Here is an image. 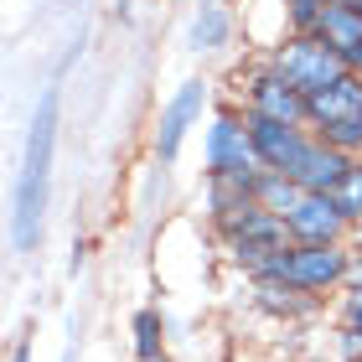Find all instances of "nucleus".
<instances>
[{
  "instance_id": "nucleus-9",
  "label": "nucleus",
  "mask_w": 362,
  "mask_h": 362,
  "mask_svg": "<svg viewBox=\"0 0 362 362\" xmlns=\"http://www.w3.org/2000/svg\"><path fill=\"white\" fill-rule=\"evenodd\" d=\"M243 124H249L254 156H259V166H264V171L290 176L295 166H300V156L310 145V129L285 124V119H269V114H249V109H243Z\"/></svg>"
},
{
  "instance_id": "nucleus-1",
  "label": "nucleus",
  "mask_w": 362,
  "mask_h": 362,
  "mask_svg": "<svg viewBox=\"0 0 362 362\" xmlns=\"http://www.w3.org/2000/svg\"><path fill=\"white\" fill-rule=\"evenodd\" d=\"M52 160H57V88H42L26 124V151L11 192V243L16 254H31L42 243L47 202H52Z\"/></svg>"
},
{
  "instance_id": "nucleus-21",
  "label": "nucleus",
  "mask_w": 362,
  "mask_h": 362,
  "mask_svg": "<svg viewBox=\"0 0 362 362\" xmlns=\"http://www.w3.org/2000/svg\"><path fill=\"white\" fill-rule=\"evenodd\" d=\"M6 362H31V337H16V347H11Z\"/></svg>"
},
{
  "instance_id": "nucleus-10",
  "label": "nucleus",
  "mask_w": 362,
  "mask_h": 362,
  "mask_svg": "<svg viewBox=\"0 0 362 362\" xmlns=\"http://www.w3.org/2000/svg\"><path fill=\"white\" fill-rule=\"evenodd\" d=\"M238 37H243V26H238V11L228 6V0H197V11H192V21H187V47H192V52L218 57Z\"/></svg>"
},
{
  "instance_id": "nucleus-20",
  "label": "nucleus",
  "mask_w": 362,
  "mask_h": 362,
  "mask_svg": "<svg viewBox=\"0 0 362 362\" xmlns=\"http://www.w3.org/2000/svg\"><path fill=\"white\" fill-rule=\"evenodd\" d=\"M332 352H337L341 362H362V326H337Z\"/></svg>"
},
{
  "instance_id": "nucleus-18",
  "label": "nucleus",
  "mask_w": 362,
  "mask_h": 362,
  "mask_svg": "<svg viewBox=\"0 0 362 362\" xmlns=\"http://www.w3.org/2000/svg\"><path fill=\"white\" fill-rule=\"evenodd\" d=\"M326 11H332V0H285V16H290V31L295 37H316Z\"/></svg>"
},
{
  "instance_id": "nucleus-2",
  "label": "nucleus",
  "mask_w": 362,
  "mask_h": 362,
  "mask_svg": "<svg viewBox=\"0 0 362 362\" xmlns=\"http://www.w3.org/2000/svg\"><path fill=\"white\" fill-rule=\"evenodd\" d=\"M218 243H223L228 264H238L249 279H259L279 254H290V249H295L290 223L279 218V212H264L259 202H254V207H243L238 218L218 223Z\"/></svg>"
},
{
  "instance_id": "nucleus-8",
  "label": "nucleus",
  "mask_w": 362,
  "mask_h": 362,
  "mask_svg": "<svg viewBox=\"0 0 362 362\" xmlns=\"http://www.w3.org/2000/svg\"><path fill=\"white\" fill-rule=\"evenodd\" d=\"M233 104L249 109V114H269V119H285V124H300L305 129V93L290 88L285 78H279L264 57H254L249 68L233 78Z\"/></svg>"
},
{
  "instance_id": "nucleus-24",
  "label": "nucleus",
  "mask_w": 362,
  "mask_h": 362,
  "mask_svg": "<svg viewBox=\"0 0 362 362\" xmlns=\"http://www.w3.org/2000/svg\"><path fill=\"white\" fill-rule=\"evenodd\" d=\"M62 362H78V332H73V341H68V352H62Z\"/></svg>"
},
{
  "instance_id": "nucleus-13",
  "label": "nucleus",
  "mask_w": 362,
  "mask_h": 362,
  "mask_svg": "<svg viewBox=\"0 0 362 362\" xmlns=\"http://www.w3.org/2000/svg\"><path fill=\"white\" fill-rule=\"evenodd\" d=\"M249 290H254V305L274 321H305L321 310V295H305L295 285H279V279H249Z\"/></svg>"
},
{
  "instance_id": "nucleus-7",
  "label": "nucleus",
  "mask_w": 362,
  "mask_h": 362,
  "mask_svg": "<svg viewBox=\"0 0 362 362\" xmlns=\"http://www.w3.org/2000/svg\"><path fill=\"white\" fill-rule=\"evenodd\" d=\"M212 104V83L202 73H192L187 83H181L166 104H160L156 114V135H151V156L160 160V166H176V156H181V145H187V135L197 124H202V114Z\"/></svg>"
},
{
  "instance_id": "nucleus-17",
  "label": "nucleus",
  "mask_w": 362,
  "mask_h": 362,
  "mask_svg": "<svg viewBox=\"0 0 362 362\" xmlns=\"http://www.w3.org/2000/svg\"><path fill=\"white\" fill-rule=\"evenodd\" d=\"M316 37H321V42H332L337 52H347V47H357V42H362V21H357L352 11L332 6V11H326V21H321V31H316Z\"/></svg>"
},
{
  "instance_id": "nucleus-15",
  "label": "nucleus",
  "mask_w": 362,
  "mask_h": 362,
  "mask_svg": "<svg viewBox=\"0 0 362 362\" xmlns=\"http://www.w3.org/2000/svg\"><path fill=\"white\" fill-rule=\"evenodd\" d=\"M300 197H305V192L295 187L290 176H279V171H264V176H259V207H264V212H279V218H290Z\"/></svg>"
},
{
  "instance_id": "nucleus-22",
  "label": "nucleus",
  "mask_w": 362,
  "mask_h": 362,
  "mask_svg": "<svg viewBox=\"0 0 362 362\" xmlns=\"http://www.w3.org/2000/svg\"><path fill=\"white\" fill-rule=\"evenodd\" d=\"M341 57H347V68H352V73L362 78V42H357V47H347V52H341Z\"/></svg>"
},
{
  "instance_id": "nucleus-25",
  "label": "nucleus",
  "mask_w": 362,
  "mask_h": 362,
  "mask_svg": "<svg viewBox=\"0 0 362 362\" xmlns=\"http://www.w3.org/2000/svg\"><path fill=\"white\" fill-rule=\"evenodd\" d=\"M352 279H362V259H357V274H352Z\"/></svg>"
},
{
  "instance_id": "nucleus-4",
  "label": "nucleus",
  "mask_w": 362,
  "mask_h": 362,
  "mask_svg": "<svg viewBox=\"0 0 362 362\" xmlns=\"http://www.w3.org/2000/svg\"><path fill=\"white\" fill-rule=\"evenodd\" d=\"M264 166H259V156H254L243 109L228 98V104L207 119V129H202V181H249Z\"/></svg>"
},
{
  "instance_id": "nucleus-6",
  "label": "nucleus",
  "mask_w": 362,
  "mask_h": 362,
  "mask_svg": "<svg viewBox=\"0 0 362 362\" xmlns=\"http://www.w3.org/2000/svg\"><path fill=\"white\" fill-rule=\"evenodd\" d=\"M269 68L285 78L290 88H300L305 98H316V93H326V88H337L341 78H347L352 68H347V57L337 52L332 42H321V37H290L279 52H269L264 57Z\"/></svg>"
},
{
  "instance_id": "nucleus-5",
  "label": "nucleus",
  "mask_w": 362,
  "mask_h": 362,
  "mask_svg": "<svg viewBox=\"0 0 362 362\" xmlns=\"http://www.w3.org/2000/svg\"><path fill=\"white\" fill-rule=\"evenodd\" d=\"M305 129L316 140H326L332 151L362 160V78L347 73L337 88L305 98Z\"/></svg>"
},
{
  "instance_id": "nucleus-23",
  "label": "nucleus",
  "mask_w": 362,
  "mask_h": 362,
  "mask_svg": "<svg viewBox=\"0 0 362 362\" xmlns=\"http://www.w3.org/2000/svg\"><path fill=\"white\" fill-rule=\"evenodd\" d=\"M332 6H341V11H352L357 21H362V0H332Z\"/></svg>"
},
{
  "instance_id": "nucleus-19",
  "label": "nucleus",
  "mask_w": 362,
  "mask_h": 362,
  "mask_svg": "<svg viewBox=\"0 0 362 362\" xmlns=\"http://www.w3.org/2000/svg\"><path fill=\"white\" fill-rule=\"evenodd\" d=\"M337 316H341V326H362V279L337 290Z\"/></svg>"
},
{
  "instance_id": "nucleus-16",
  "label": "nucleus",
  "mask_w": 362,
  "mask_h": 362,
  "mask_svg": "<svg viewBox=\"0 0 362 362\" xmlns=\"http://www.w3.org/2000/svg\"><path fill=\"white\" fill-rule=\"evenodd\" d=\"M332 202H337V212H341V223L362 233V160H352V171L341 176V187L332 192Z\"/></svg>"
},
{
  "instance_id": "nucleus-11",
  "label": "nucleus",
  "mask_w": 362,
  "mask_h": 362,
  "mask_svg": "<svg viewBox=\"0 0 362 362\" xmlns=\"http://www.w3.org/2000/svg\"><path fill=\"white\" fill-rule=\"evenodd\" d=\"M285 223H290V238L295 243H347V233H352L326 192H305Z\"/></svg>"
},
{
  "instance_id": "nucleus-14",
  "label": "nucleus",
  "mask_w": 362,
  "mask_h": 362,
  "mask_svg": "<svg viewBox=\"0 0 362 362\" xmlns=\"http://www.w3.org/2000/svg\"><path fill=\"white\" fill-rule=\"evenodd\" d=\"M129 337H135V362H171L166 357V316L156 305H140L129 316Z\"/></svg>"
},
{
  "instance_id": "nucleus-3",
  "label": "nucleus",
  "mask_w": 362,
  "mask_h": 362,
  "mask_svg": "<svg viewBox=\"0 0 362 362\" xmlns=\"http://www.w3.org/2000/svg\"><path fill=\"white\" fill-rule=\"evenodd\" d=\"M352 274H357L352 243H295L259 279H279V285H295L305 295H337V290L352 285Z\"/></svg>"
},
{
  "instance_id": "nucleus-12",
  "label": "nucleus",
  "mask_w": 362,
  "mask_h": 362,
  "mask_svg": "<svg viewBox=\"0 0 362 362\" xmlns=\"http://www.w3.org/2000/svg\"><path fill=\"white\" fill-rule=\"evenodd\" d=\"M352 171V156H341V151H332L326 140H316L310 135V145H305V156H300V166L290 171V181L300 192H326L332 197L337 187H341V176Z\"/></svg>"
}]
</instances>
